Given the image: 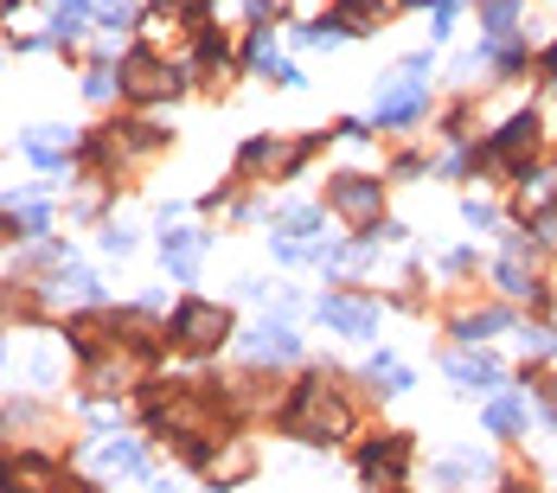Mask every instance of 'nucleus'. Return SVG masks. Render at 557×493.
Returning a JSON list of instances; mask_svg holds the SVG:
<instances>
[{"mask_svg":"<svg viewBox=\"0 0 557 493\" xmlns=\"http://www.w3.org/2000/svg\"><path fill=\"white\" fill-rule=\"evenodd\" d=\"M500 288H506V295H532V275L519 270V257H512V250H506V263H500Z\"/></svg>","mask_w":557,"mask_h":493,"instance_id":"21","label":"nucleus"},{"mask_svg":"<svg viewBox=\"0 0 557 493\" xmlns=\"http://www.w3.org/2000/svg\"><path fill=\"white\" fill-rule=\"evenodd\" d=\"M481 474H487V461H481V455H455V461H436V468H430V481H436V488H474Z\"/></svg>","mask_w":557,"mask_h":493,"instance_id":"11","label":"nucleus"},{"mask_svg":"<svg viewBox=\"0 0 557 493\" xmlns=\"http://www.w3.org/2000/svg\"><path fill=\"white\" fill-rule=\"evenodd\" d=\"M288 436H301V442H339L346 430H352V410L334 397V384L327 379H308L301 384V397L288 404Z\"/></svg>","mask_w":557,"mask_h":493,"instance_id":"1","label":"nucleus"},{"mask_svg":"<svg viewBox=\"0 0 557 493\" xmlns=\"http://www.w3.org/2000/svg\"><path fill=\"white\" fill-rule=\"evenodd\" d=\"M519 199H525V212H539V206H552V199H557V173H525V186H519Z\"/></svg>","mask_w":557,"mask_h":493,"instance_id":"18","label":"nucleus"},{"mask_svg":"<svg viewBox=\"0 0 557 493\" xmlns=\"http://www.w3.org/2000/svg\"><path fill=\"white\" fill-rule=\"evenodd\" d=\"M512 20H519V0H494V7H487V33H494V39L512 33Z\"/></svg>","mask_w":557,"mask_h":493,"instance_id":"20","label":"nucleus"},{"mask_svg":"<svg viewBox=\"0 0 557 493\" xmlns=\"http://www.w3.org/2000/svg\"><path fill=\"white\" fill-rule=\"evenodd\" d=\"M539 237H545V244H557V212L545 219V231H539Z\"/></svg>","mask_w":557,"mask_h":493,"instance_id":"31","label":"nucleus"},{"mask_svg":"<svg viewBox=\"0 0 557 493\" xmlns=\"http://www.w3.org/2000/svg\"><path fill=\"white\" fill-rule=\"evenodd\" d=\"M417 110H423V77H404L385 103H379V128H385V122H410Z\"/></svg>","mask_w":557,"mask_h":493,"instance_id":"10","label":"nucleus"},{"mask_svg":"<svg viewBox=\"0 0 557 493\" xmlns=\"http://www.w3.org/2000/svg\"><path fill=\"white\" fill-rule=\"evenodd\" d=\"M110 90H115V77L103 71V64H97V71H90V84H84V97H90V103H103Z\"/></svg>","mask_w":557,"mask_h":493,"instance_id":"25","label":"nucleus"},{"mask_svg":"<svg viewBox=\"0 0 557 493\" xmlns=\"http://www.w3.org/2000/svg\"><path fill=\"white\" fill-rule=\"evenodd\" d=\"M366 379L379 384V391H410V372H404V366H397L391 353H379V359L366 366Z\"/></svg>","mask_w":557,"mask_h":493,"instance_id":"16","label":"nucleus"},{"mask_svg":"<svg viewBox=\"0 0 557 493\" xmlns=\"http://www.w3.org/2000/svg\"><path fill=\"white\" fill-rule=\"evenodd\" d=\"M52 301H103V288H97V275L90 270H64L52 288Z\"/></svg>","mask_w":557,"mask_h":493,"instance_id":"13","label":"nucleus"},{"mask_svg":"<svg viewBox=\"0 0 557 493\" xmlns=\"http://www.w3.org/2000/svg\"><path fill=\"white\" fill-rule=\"evenodd\" d=\"M500 328H506L500 308H487V315H468V321H461V333H468V340H487V333H500Z\"/></svg>","mask_w":557,"mask_h":493,"instance_id":"22","label":"nucleus"},{"mask_svg":"<svg viewBox=\"0 0 557 493\" xmlns=\"http://www.w3.org/2000/svg\"><path fill=\"white\" fill-rule=\"evenodd\" d=\"M448 379L461 384V391H500V366L487 353H455L448 359Z\"/></svg>","mask_w":557,"mask_h":493,"instance_id":"7","label":"nucleus"},{"mask_svg":"<svg viewBox=\"0 0 557 493\" xmlns=\"http://www.w3.org/2000/svg\"><path fill=\"white\" fill-rule=\"evenodd\" d=\"M206 461V474L212 481H231V474H244L250 468V448H224V455H199Z\"/></svg>","mask_w":557,"mask_h":493,"instance_id":"19","label":"nucleus"},{"mask_svg":"<svg viewBox=\"0 0 557 493\" xmlns=\"http://www.w3.org/2000/svg\"><path fill=\"white\" fill-rule=\"evenodd\" d=\"M545 71H552V77H557V52H545Z\"/></svg>","mask_w":557,"mask_h":493,"instance_id":"32","label":"nucleus"},{"mask_svg":"<svg viewBox=\"0 0 557 493\" xmlns=\"http://www.w3.org/2000/svg\"><path fill=\"white\" fill-rule=\"evenodd\" d=\"M244 7H250L257 20H270V13H276V7H282V0H244Z\"/></svg>","mask_w":557,"mask_h":493,"instance_id":"30","label":"nucleus"},{"mask_svg":"<svg viewBox=\"0 0 557 493\" xmlns=\"http://www.w3.org/2000/svg\"><path fill=\"white\" fill-rule=\"evenodd\" d=\"M90 7H97L110 26H122V20H128V0H90Z\"/></svg>","mask_w":557,"mask_h":493,"instance_id":"27","label":"nucleus"},{"mask_svg":"<svg viewBox=\"0 0 557 493\" xmlns=\"http://www.w3.org/2000/svg\"><path fill=\"white\" fill-rule=\"evenodd\" d=\"M199 250H206V237H199V231H168V237H161V257H168L173 282H186V275H193Z\"/></svg>","mask_w":557,"mask_h":493,"instance_id":"9","label":"nucleus"},{"mask_svg":"<svg viewBox=\"0 0 557 493\" xmlns=\"http://www.w3.org/2000/svg\"><path fill=\"white\" fill-rule=\"evenodd\" d=\"M525 148H539V115H512L500 135H494V148H487V161H519Z\"/></svg>","mask_w":557,"mask_h":493,"instance_id":"8","label":"nucleus"},{"mask_svg":"<svg viewBox=\"0 0 557 493\" xmlns=\"http://www.w3.org/2000/svg\"><path fill=\"white\" fill-rule=\"evenodd\" d=\"M20 224H26V231H46V199H26V206H20Z\"/></svg>","mask_w":557,"mask_h":493,"instance_id":"26","label":"nucleus"},{"mask_svg":"<svg viewBox=\"0 0 557 493\" xmlns=\"http://www.w3.org/2000/svg\"><path fill=\"white\" fill-rule=\"evenodd\" d=\"M366 474L372 481H397L404 474V436H391L385 448H366Z\"/></svg>","mask_w":557,"mask_h":493,"instance_id":"12","label":"nucleus"},{"mask_svg":"<svg viewBox=\"0 0 557 493\" xmlns=\"http://www.w3.org/2000/svg\"><path fill=\"white\" fill-rule=\"evenodd\" d=\"M519 417H525V404H519V397H494V404H487V430H494V436H512V430H519Z\"/></svg>","mask_w":557,"mask_h":493,"instance_id":"17","label":"nucleus"},{"mask_svg":"<svg viewBox=\"0 0 557 493\" xmlns=\"http://www.w3.org/2000/svg\"><path fill=\"white\" fill-rule=\"evenodd\" d=\"M519 340H525V353H557V333L552 328H525Z\"/></svg>","mask_w":557,"mask_h":493,"instance_id":"24","label":"nucleus"},{"mask_svg":"<svg viewBox=\"0 0 557 493\" xmlns=\"http://www.w3.org/2000/svg\"><path fill=\"white\" fill-rule=\"evenodd\" d=\"M327 199H334V212H346L352 224H372L379 219V180H359V173H346L327 186Z\"/></svg>","mask_w":557,"mask_h":493,"instance_id":"4","label":"nucleus"},{"mask_svg":"<svg viewBox=\"0 0 557 493\" xmlns=\"http://www.w3.org/2000/svg\"><path fill=\"white\" fill-rule=\"evenodd\" d=\"M0 315H20V288H7V282H0Z\"/></svg>","mask_w":557,"mask_h":493,"instance_id":"29","label":"nucleus"},{"mask_svg":"<svg viewBox=\"0 0 557 493\" xmlns=\"http://www.w3.org/2000/svg\"><path fill=\"white\" fill-rule=\"evenodd\" d=\"M173 333H180L186 346H212L219 333H231V321H224V308H212V301H180Z\"/></svg>","mask_w":557,"mask_h":493,"instance_id":"3","label":"nucleus"},{"mask_svg":"<svg viewBox=\"0 0 557 493\" xmlns=\"http://www.w3.org/2000/svg\"><path fill=\"white\" fill-rule=\"evenodd\" d=\"M0 237H7V219H0Z\"/></svg>","mask_w":557,"mask_h":493,"instance_id":"33","label":"nucleus"},{"mask_svg":"<svg viewBox=\"0 0 557 493\" xmlns=\"http://www.w3.org/2000/svg\"><path fill=\"white\" fill-rule=\"evenodd\" d=\"M250 58H257V71H263V77H276V84H301V71H295L288 58L270 52V39H257V46H250Z\"/></svg>","mask_w":557,"mask_h":493,"instance_id":"15","label":"nucleus"},{"mask_svg":"<svg viewBox=\"0 0 557 493\" xmlns=\"http://www.w3.org/2000/svg\"><path fill=\"white\" fill-rule=\"evenodd\" d=\"M244 353H250V359H295V353H301V340L282 328V321H263V328L244 333Z\"/></svg>","mask_w":557,"mask_h":493,"instance_id":"6","label":"nucleus"},{"mask_svg":"<svg viewBox=\"0 0 557 493\" xmlns=\"http://www.w3.org/2000/svg\"><path fill=\"white\" fill-rule=\"evenodd\" d=\"M314 315H321L334 333H359V340H366V333H379V308H372V301H352V295H327Z\"/></svg>","mask_w":557,"mask_h":493,"instance_id":"5","label":"nucleus"},{"mask_svg":"<svg viewBox=\"0 0 557 493\" xmlns=\"http://www.w3.org/2000/svg\"><path fill=\"white\" fill-rule=\"evenodd\" d=\"M173 84H180V77H173L154 52H128L122 58V90H128V97H168Z\"/></svg>","mask_w":557,"mask_h":493,"instance_id":"2","label":"nucleus"},{"mask_svg":"<svg viewBox=\"0 0 557 493\" xmlns=\"http://www.w3.org/2000/svg\"><path fill=\"white\" fill-rule=\"evenodd\" d=\"M97 461H103L110 474H141V448H135L128 436H122V442H103V448H97Z\"/></svg>","mask_w":557,"mask_h":493,"instance_id":"14","label":"nucleus"},{"mask_svg":"<svg viewBox=\"0 0 557 493\" xmlns=\"http://www.w3.org/2000/svg\"><path fill=\"white\" fill-rule=\"evenodd\" d=\"M276 224H288V231H314V224H321V212H308V206H282Z\"/></svg>","mask_w":557,"mask_h":493,"instance_id":"23","label":"nucleus"},{"mask_svg":"<svg viewBox=\"0 0 557 493\" xmlns=\"http://www.w3.org/2000/svg\"><path fill=\"white\" fill-rule=\"evenodd\" d=\"M455 7H461V0H436V26H430L436 39H443V33H448V20H455Z\"/></svg>","mask_w":557,"mask_h":493,"instance_id":"28","label":"nucleus"}]
</instances>
